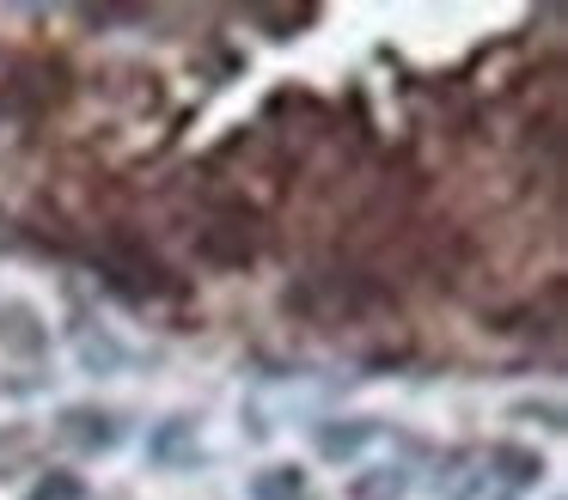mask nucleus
<instances>
[{
	"label": "nucleus",
	"instance_id": "obj_1",
	"mask_svg": "<svg viewBox=\"0 0 568 500\" xmlns=\"http://www.w3.org/2000/svg\"><path fill=\"white\" fill-rule=\"evenodd\" d=\"M263 476H275V482H251V500H300V488H306V476L287 470V463H275Z\"/></svg>",
	"mask_w": 568,
	"mask_h": 500
}]
</instances>
